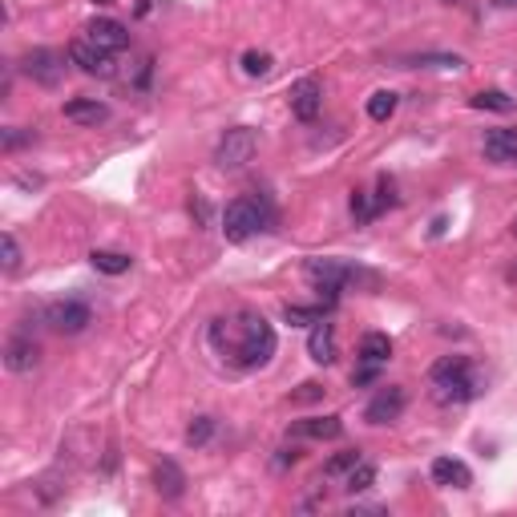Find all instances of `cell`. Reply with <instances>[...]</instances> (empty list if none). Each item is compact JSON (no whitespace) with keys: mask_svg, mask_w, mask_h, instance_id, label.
Instances as JSON below:
<instances>
[{"mask_svg":"<svg viewBox=\"0 0 517 517\" xmlns=\"http://www.w3.org/2000/svg\"><path fill=\"white\" fill-rule=\"evenodd\" d=\"M16 267H21V247H16V239H13V234H4V271L13 275Z\"/></svg>","mask_w":517,"mask_h":517,"instance_id":"obj_29","label":"cell"},{"mask_svg":"<svg viewBox=\"0 0 517 517\" xmlns=\"http://www.w3.org/2000/svg\"><path fill=\"white\" fill-rule=\"evenodd\" d=\"M497 4H509V8H513V4H517V0H497Z\"/></svg>","mask_w":517,"mask_h":517,"instance_id":"obj_33","label":"cell"},{"mask_svg":"<svg viewBox=\"0 0 517 517\" xmlns=\"http://www.w3.org/2000/svg\"><path fill=\"white\" fill-rule=\"evenodd\" d=\"M242 69H247L250 77H263V73H271V53H258V48L242 53Z\"/></svg>","mask_w":517,"mask_h":517,"instance_id":"obj_27","label":"cell"},{"mask_svg":"<svg viewBox=\"0 0 517 517\" xmlns=\"http://www.w3.org/2000/svg\"><path fill=\"white\" fill-rule=\"evenodd\" d=\"M473 110L509 113V110H513V97H505V93H501V89H481V93H473Z\"/></svg>","mask_w":517,"mask_h":517,"instance_id":"obj_23","label":"cell"},{"mask_svg":"<svg viewBox=\"0 0 517 517\" xmlns=\"http://www.w3.org/2000/svg\"><path fill=\"white\" fill-rule=\"evenodd\" d=\"M360 460H364L360 449H344V452H336V457L323 465V477H328V481H336V477H347L355 465H360Z\"/></svg>","mask_w":517,"mask_h":517,"instance_id":"obj_22","label":"cell"},{"mask_svg":"<svg viewBox=\"0 0 517 517\" xmlns=\"http://www.w3.org/2000/svg\"><path fill=\"white\" fill-rule=\"evenodd\" d=\"M388 355H392V339L384 336V331H368V336L360 339V360H372V364H384Z\"/></svg>","mask_w":517,"mask_h":517,"instance_id":"obj_19","label":"cell"},{"mask_svg":"<svg viewBox=\"0 0 517 517\" xmlns=\"http://www.w3.org/2000/svg\"><path fill=\"white\" fill-rule=\"evenodd\" d=\"M210 436H215V420H210V416H198L190 428H186V441H190V444H206Z\"/></svg>","mask_w":517,"mask_h":517,"instance_id":"obj_28","label":"cell"},{"mask_svg":"<svg viewBox=\"0 0 517 517\" xmlns=\"http://www.w3.org/2000/svg\"><path fill=\"white\" fill-rule=\"evenodd\" d=\"M45 323L61 336H77V331L89 328V307L77 303V299H61V303H48L45 311Z\"/></svg>","mask_w":517,"mask_h":517,"instance_id":"obj_6","label":"cell"},{"mask_svg":"<svg viewBox=\"0 0 517 517\" xmlns=\"http://www.w3.org/2000/svg\"><path fill=\"white\" fill-rule=\"evenodd\" d=\"M295 460H299V449H279V457H275V465H295Z\"/></svg>","mask_w":517,"mask_h":517,"instance_id":"obj_31","label":"cell"},{"mask_svg":"<svg viewBox=\"0 0 517 517\" xmlns=\"http://www.w3.org/2000/svg\"><path fill=\"white\" fill-rule=\"evenodd\" d=\"M89 263H93L97 271H105V275H126L134 258L121 255V250H93V255H89Z\"/></svg>","mask_w":517,"mask_h":517,"instance_id":"obj_20","label":"cell"},{"mask_svg":"<svg viewBox=\"0 0 517 517\" xmlns=\"http://www.w3.org/2000/svg\"><path fill=\"white\" fill-rule=\"evenodd\" d=\"M21 142H29V134H16V129H8V134H4V150H16Z\"/></svg>","mask_w":517,"mask_h":517,"instance_id":"obj_32","label":"cell"},{"mask_svg":"<svg viewBox=\"0 0 517 517\" xmlns=\"http://www.w3.org/2000/svg\"><path fill=\"white\" fill-rule=\"evenodd\" d=\"M465 372H473L469 368V355H441V360L433 364V372H428V380H433V384H444V380L465 376Z\"/></svg>","mask_w":517,"mask_h":517,"instance_id":"obj_18","label":"cell"},{"mask_svg":"<svg viewBox=\"0 0 517 517\" xmlns=\"http://www.w3.org/2000/svg\"><path fill=\"white\" fill-rule=\"evenodd\" d=\"M477 392H481V380H477L473 372H465V376H457V380H444V384H433V396L441 404H465V400H473Z\"/></svg>","mask_w":517,"mask_h":517,"instance_id":"obj_12","label":"cell"},{"mask_svg":"<svg viewBox=\"0 0 517 517\" xmlns=\"http://www.w3.org/2000/svg\"><path fill=\"white\" fill-rule=\"evenodd\" d=\"M372 485H376V465H368V460H360V465L344 477L347 493H364V489H372Z\"/></svg>","mask_w":517,"mask_h":517,"instance_id":"obj_24","label":"cell"},{"mask_svg":"<svg viewBox=\"0 0 517 517\" xmlns=\"http://www.w3.org/2000/svg\"><path fill=\"white\" fill-rule=\"evenodd\" d=\"M323 110V85L315 77H303L291 85V113H295L299 121H315Z\"/></svg>","mask_w":517,"mask_h":517,"instance_id":"obj_8","label":"cell"},{"mask_svg":"<svg viewBox=\"0 0 517 517\" xmlns=\"http://www.w3.org/2000/svg\"><path fill=\"white\" fill-rule=\"evenodd\" d=\"M283 320L291 328H303V323H320L323 320V307H303V303H287L283 307Z\"/></svg>","mask_w":517,"mask_h":517,"instance_id":"obj_25","label":"cell"},{"mask_svg":"<svg viewBox=\"0 0 517 517\" xmlns=\"http://www.w3.org/2000/svg\"><path fill=\"white\" fill-rule=\"evenodd\" d=\"M352 215L360 218V223H368V218H376V215H380V202L372 198V194L355 190V194H352Z\"/></svg>","mask_w":517,"mask_h":517,"instance_id":"obj_26","label":"cell"},{"mask_svg":"<svg viewBox=\"0 0 517 517\" xmlns=\"http://www.w3.org/2000/svg\"><path fill=\"white\" fill-rule=\"evenodd\" d=\"M396 101H400V97H396L392 89H376V93L368 97V118L372 121H388L396 113Z\"/></svg>","mask_w":517,"mask_h":517,"instance_id":"obj_21","label":"cell"},{"mask_svg":"<svg viewBox=\"0 0 517 517\" xmlns=\"http://www.w3.org/2000/svg\"><path fill=\"white\" fill-rule=\"evenodd\" d=\"M485 158L517 162V129H489V134H485Z\"/></svg>","mask_w":517,"mask_h":517,"instance_id":"obj_16","label":"cell"},{"mask_svg":"<svg viewBox=\"0 0 517 517\" xmlns=\"http://www.w3.org/2000/svg\"><path fill=\"white\" fill-rule=\"evenodd\" d=\"M513 231H517V223H513Z\"/></svg>","mask_w":517,"mask_h":517,"instance_id":"obj_35","label":"cell"},{"mask_svg":"<svg viewBox=\"0 0 517 517\" xmlns=\"http://www.w3.org/2000/svg\"><path fill=\"white\" fill-rule=\"evenodd\" d=\"M89 37L97 48H105V53H121V48L129 45V29L121 21H110V16H97V21H89Z\"/></svg>","mask_w":517,"mask_h":517,"instance_id":"obj_9","label":"cell"},{"mask_svg":"<svg viewBox=\"0 0 517 517\" xmlns=\"http://www.w3.org/2000/svg\"><path fill=\"white\" fill-rule=\"evenodd\" d=\"M404 404H408V392H404L400 384H388L368 400L364 420H368V425H392V420L404 412Z\"/></svg>","mask_w":517,"mask_h":517,"instance_id":"obj_5","label":"cell"},{"mask_svg":"<svg viewBox=\"0 0 517 517\" xmlns=\"http://www.w3.org/2000/svg\"><path fill=\"white\" fill-rule=\"evenodd\" d=\"M61 113L69 121H77V126H101V121L110 118V110H105L101 101H89V97H73V101H65Z\"/></svg>","mask_w":517,"mask_h":517,"instance_id":"obj_15","label":"cell"},{"mask_svg":"<svg viewBox=\"0 0 517 517\" xmlns=\"http://www.w3.org/2000/svg\"><path fill=\"white\" fill-rule=\"evenodd\" d=\"M153 489H158L166 501H178V497L186 493L182 469H178L174 460H158V465H153Z\"/></svg>","mask_w":517,"mask_h":517,"instance_id":"obj_14","label":"cell"},{"mask_svg":"<svg viewBox=\"0 0 517 517\" xmlns=\"http://www.w3.org/2000/svg\"><path fill=\"white\" fill-rule=\"evenodd\" d=\"M433 481L444 485V489H469V485H473V473H469V465L457 460V457H436L433 460Z\"/></svg>","mask_w":517,"mask_h":517,"instance_id":"obj_11","label":"cell"},{"mask_svg":"<svg viewBox=\"0 0 517 517\" xmlns=\"http://www.w3.org/2000/svg\"><path fill=\"white\" fill-rule=\"evenodd\" d=\"M307 355H311L315 364H331V360H336V328H331L328 320L311 323V336H307Z\"/></svg>","mask_w":517,"mask_h":517,"instance_id":"obj_13","label":"cell"},{"mask_svg":"<svg viewBox=\"0 0 517 517\" xmlns=\"http://www.w3.org/2000/svg\"><path fill=\"white\" fill-rule=\"evenodd\" d=\"M210 344L234 368H263L275 355V328L258 311H234L210 323Z\"/></svg>","mask_w":517,"mask_h":517,"instance_id":"obj_1","label":"cell"},{"mask_svg":"<svg viewBox=\"0 0 517 517\" xmlns=\"http://www.w3.org/2000/svg\"><path fill=\"white\" fill-rule=\"evenodd\" d=\"M291 433H295V436H311V441H336V436L344 433V420H339V416H311V420H299V425H291Z\"/></svg>","mask_w":517,"mask_h":517,"instance_id":"obj_17","label":"cell"},{"mask_svg":"<svg viewBox=\"0 0 517 517\" xmlns=\"http://www.w3.org/2000/svg\"><path fill=\"white\" fill-rule=\"evenodd\" d=\"M4 364H8V372H32L40 364V347H37V339H29V336H13L8 339V347H4Z\"/></svg>","mask_w":517,"mask_h":517,"instance_id":"obj_10","label":"cell"},{"mask_svg":"<svg viewBox=\"0 0 517 517\" xmlns=\"http://www.w3.org/2000/svg\"><path fill=\"white\" fill-rule=\"evenodd\" d=\"M320 396H323V388H320V384H303L295 396H291V400H295V404H307V400H320Z\"/></svg>","mask_w":517,"mask_h":517,"instance_id":"obj_30","label":"cell"},{"mask_svg":"<svg viewBox=\"0 0 517 517\" xmlns=\"http://www.w3.org/2000/svg\"><path fill=\"white\" fill-rule=\"evenodd\" d=\"M449 4H460V0H449Z\"/></svg>","mask_w":517,"mask_h":517,"instance_id":"obj_34","label":"cell"},{"mask_svg":"<svg viewBox=\"0 0 517 517\" xmlns=\"http://www.w3.org/2000/svg\"><path fill=\"white\" fill-rule=\"evenodd\" d=\"M69 61L77 65L85 77H101L110 81L113 73H118V65H113V53H105V48H97L93 40H73L69 45Z\"/></svg>","mask_w":517,"mask_h":517,"instance_id":"obj_4","label":"cell"},{"mask_svg":"<svg viewBox=\"0 0 517 517\" xmlns=\"http://www.w3.org/2000/svg\"><path fill=\"white\" fill-rule=\"evenodd\" d=\"M21 69L29 73L32 81H40V85H57V81L65 77V57L53 53V48H32Z\"/></svg>","mask_w":517,"mask_h":517,"instance_id":"obj_7","label":"cell"},{"mask_svg":"<svg viewBox=\"0 0 517 517\" xmlns=\"http://www.w3.org/2000/svg\"><path fill=\"white\" fill-rule=\"evenodd\" d=\"M258 226H263V210H258L250 198H234L231 206L223 210V234H226V242H247Z\"/></svg>","mask_w":517,"mask_h":517,"instance_id":"obj_3","label":"cell"},{"mask_svg":"<svg viewBox=\"0 0 517 517\" xmlns=\"http://www.w3.org/2000/svg\"><path fill=\"white\" fill-rule=\"evenodd\" d=\"M255 150H258V137H255V129H247V126H234V129H226V134H223V142H218L215 162H218V170H242L250 158H255Z\"/></svg>","mask_w":517,"mask_h":517,"instance_id":"obj_2","label":"cell"}]
</instances>
